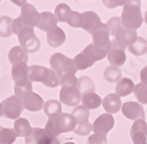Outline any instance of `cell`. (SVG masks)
<instances>
[{
    "label": "cell",
    "mask_w": 147,
    "mask_h": 144,
    "mask_svg": "<svg viewBox=\"0 0 147 144\" xmlns=\"http://www.w3.org/2000/svg\"><path fill=\"white\" fill-rule=\"evenodd\" d=\"M134 82L131 79H121L115 86V94L119 96V97H122V96H128L129 94L133 93L134 90Z\"/></svg>",
    "instance_id": "cell-24"
},
{
    "label": "cell",
    "mask_w": 147,
    "mask_h": 144,
    "mask_svg": "<svg viewBox=\"0 0 147 144\" xmlns=\"http://www.w3.org/2000/svg\"><path fill=\"white\" fill-rule=\"evenodd\" d=\"M64 144H76L74 142H66V143H64Z\"/></svg>",
    "instance_id": "cell-47"
},
{
    "label": "cell",
    "mask_w": 147,
    "mask_h": 144,
    "mask_svg": "<svg viewBox=\"0 0 147 144\" xmlns=\"http://www.w3.org/2000/svg\"><path fill=\"white\" fill-rule=\"evenodd\" d=\"M104 77L106 81L111 83H118L122 77H121V70L119 67L115 66H109L105 69L104 71Z\"/></svg>",
    "instance_id": "cell-31"
},
{
    "label": "cell",
    "mask_w": 147,
    "mask_h": 144,
    "mask_svg": "<svg viewBox=\"0 0 147 144\" xmlns=\"http://www.w3.org/2000/svg\"><path fill=\"white\" fill-rule=\"evenodd\" d=\"M77 88L82 96V95H86V94L94 93L95 86H94V82L92 81V79L90 76H81L80 79H78Z\"/></svg>",
    "instance_id": "cell-28"
},
{
    "label": "cell",
    "mask_w": 147,
    "mask_h": 144,
    "mask_svg": "<svg viewBox=\"0 0 147 144\" xmlns=\"http://www.w3.org/2000/svg\"><path fill=\"white\" fill-rule=\"evenodd\" d=\"M0 1H1V0H0Z\"/></svg>",
    "instance_id": "cell-50"
},
{
    "label": "cell",
    "mask_w": 147,
    "mask_h": 144,
    "mask_svg": "<svg viewBox=\"0 0 147 144\" xmlns=\"http://www.w3.org/2000/svg\"><path fill=\"white\" fill-rule=\"evenodd\" d=\"M92 127L95 134H101L106 136L114 127V117L111 114H107V113L102 114L95 119Z\"/></svg>",
    "instance_id": "cell-15"
},
{
    "label": "cell",
    "mask_w": 147,
    "mask_h": 144,
    "mask_svg": "<svg viewBox=\"0 0 147 144\" xmlns=\"http://www.w3.org/2000/svg\"><path fill=\"white\" fill-rule=\"evenodd\" d=\"M107 60L112 66L121 67L126 62V53L125 51L119 49V48H111L107 54Z\"/></svg>",
    "instance_id": "cell-22"
},
{
    "label": "cell",
    "mask_w": 147,
    "mask_h": 144,
    "mask_svg": "<svg viewBox=\"0 0 147 144\" xmlns=\"http://www.w3.org/2000/svg\"><path fill=\"white\" fill-rule=\"evenodd\" d=\"M8 60L12 65L18 63V62H24L27 63L28 61V54L22 49L20 46H14L13 48H11V51L8 53Z\"/></svg>",
    "instance_id": "cell-25"
},
{
    "label": "cell",
    "mask_w": 147,
    "mask_h": 144,
    "mask_svg": "<svg viewBox=\"0 0 147 144\" xmlns=\"http://www.w3.org/2000/svg\"><path fill=\"white\" fill-rule=\"evenodd\" d=\"M140 80L142 83H147V66H145L141 69V73H140Z\"/></svg>",
    "instance_id": "cell-43"
},
{
    "label": "cell",
    "mask_w": 147,
    "mask_h": 144,
    "mask_svg": "<svg viewBox=\"0 0 147 144\" xmlns=\"http://www.w3.org/2000/svg\"><path fill=\"white\" fill-rule=\"evenodd\" d=\"M65 40H66V35H65L64 31L58 26L54 29H52L47 33V43L53 48L60 47L65 42Z\"/></svg>",
    "instance_id": "cell-21"
},
{
    "label": "cell",
    "mask_w": 147,
    "mask_h": 144,
    "mask_svg": "<svg viewBox=\"0 0 147 144\" xmlns=\"http://www.w3.org/2000/svg\"><path fill=\"white\" fill-rule=\"evenodd\" d=\"M12 79L14 85H22L30 81L28 79V66L27 63L18 62L12 65Z\"/></svg>",
    "instance_id": "cell-18"
},
{
    "label": "cell",
    "mask_w": 147,
    "mask_h": 144,
    "mask_svg": "<svg viewBox=\"0 0 147 144\" xmlns=\"http://www.w3.org/2000/svg\"><path fill=\"white\" fill-rule=\"evenodd\" d=\"M102 107L107 111V114H115L121 109V100L117 94H108L106 97L102 100Z\"/></svg>",
    "instance_id": "cell-20"
},
{
    "label": "cell",
    "mask_w": 147,
    "mask_h": 144,
    "mask_svg": "<svg viewBox=\"0 0 147 144\" xmlns=\"http://www.w3.org/2000/svg\"><path fill=\"white\" fill-rule=\"evenodd\" d=\"M77 127L76 119L71 114L61 113L60 115L48 118L45 127V131L51 137H58L60 134H65L73 131Z\"/></svg>",
    "instance_id": "cell-2"
},
{
    "label": "cell",
    "mask_w": 147,
    "mask_h": 144,
    "mask_svg": "<svg viewBox=\"0 0 147 144\" xmlns=\"http://www.w3.org/2000/svg\"><path fill=\"white\" fill-rule=\"evenodd\" d=\"M21 103L24 109H26L28 111H40L42 108H44V100L40 95L35 94V93H28L27 95H25L24 97L21 99Z\"/></svg>",
    "instance_id": "cell-17"
},
{
    "label": "cell",
    "mask_w": 147,
    "mask_h": 144,
    "mask_svg": "<svg viewBox=\"0 0 147 144\" xmlns=\"http://www.w3.org/2000/svg\"><path fill=\"white\" fill-rule=\"evenodd\" d=\"M42 109H44L45 114L48 116V118L55 117L63 113V107H61V103L58 100H50V101L45 102Z\"/></svg>",
    "instance_id": "cell-27"
},
{
    "label": "cell",
    "mask_w": 147,
    "mask_h": 144,
    "mask_svg": "<svg viewBox=\"0 0 147 144\" xmlns=\"http://www.w3.org/2000/svg\"><path fill=\"white\" fill-rule=\"evenodd\" d=\"M57 23H58V19L55 18L54 13H51V12H42V13H40L39 22H38V25H36V27L42 32L48 33L50 31H52L57 27Z\"/></svg>",
    "instance_id": "cell-19"
},
{
    "label": "cell",
    "mask_w": 147,
    "mask_h": 144,
    "mask_svg": "<svg viewBox=\"0 0 147 144\" xmlns=\"http://www.w3.org/2000/svg\"><path fill=\"white\" fill-rule=\"evenodd\" d=\"M32 91H33V85L31 81L22 83V85H14V96H17L20 100L25 95H27L28 93H32Z\"/></svg>",
    "instance_id": "cell-36"
},
{
    "label": "cell",
    "mask_w": 147,
    "mask_h": 144,
    "mask_svg": "<svg viewBox=\"0 0 147 144\" xmlns=\"http://www.w3.org/2000/svg\"><path fill=\"white\" fill-rule=\"evenodd\" d=\"M73 131H74V133H76L77 135H79V136H88V135L92 133V131H93V127H92V124L87 121V122L79 123Z\"/></svg>",
    "instance_id": "cell-38"
},
{
    "label": "cell",
    "mask_w": 147,
    "mask_h": 144,
    "mask_svg": "<svg viewBox=\"0 0 147 144\" xmlns=\"http://www.w3.org/2000/svg\"><path fill=\"white\" fill-rule=\"evenodd\" d=\"M86 144H107V138L105 135L101 134H92L88 136Z\"/></svg>",
    "instance_id": "cell-41"
},
{
    "label": "cell",
    "mask_w": 147,
    "mask_h": 144,
    "mask_svg": "<svg viewBox=\"0 0 147 144\" xmlns=\"http://www.w3.org/2000/svg\"><path fill=\"white\" fill-rule=\"evenodd\" d=\"M121 111L126 118L137 121V119H145V111L144 108L139 102L128 101L121 105Z\"/></svg>",
    "instance_id": "cell-12"
},
{
    "label": "cell",
    "mask_w": 147,
    "mask_h": 144,
    "mask_svg": "<svg viewBox=\"0 0 147 144\" xmlns=\"http://www.w3.org/2000/svg\"><path fill=\"white\" fill-rule=\"evenodd\" d=\"M80 18H81V13L72 11L71 13L68 14V17L66 18L65 22H67L71 27H74V28L79 27L80 28Z\"/></svg>",
    "instance_id": "cell-40"
},
{
    "label": "cell",
    "mask_w": 147,
    "mask_h": 144,
    "mask_svg": "<svg viewBox=\"0 0 147 144\" xmlns=\"http://www.w3.org/2000/svg\"><path fill=\"white\" fill-rule=\"evenodd\" d=\"M134 95L140 104H147V83H138L134 86Z\"/></svg>",
    "instance_id": "cell-34"
},
{
    "label": "cell",
    "mask_w": 147,
    "mask_h": 144,
    "mask_svg": "<svg viewBox=\"0 0 147 144\" xmlns=\"http://www.w3.org/2000/svg\"><path fill=\"white\" fill-rule=\"evenodd\" d=\"M92 38H93V45L96 46L98 48L101 49H107L109 51L112 48L111 45V37H109V29L107 23H100L92 33Z\"/></svg>",
    "instance_id": "cell-9"
},
{
    "label": "cell",
    "mask_w": 147,
    "mask_h": 144,
    "mask_svg": "<svg viewBox=\"0 0 147 144\" xmlns=\"http://www.w3.org/2000/svg\"><path fill=\"white\" fill-rule=\"evenodd\" d=\"M18 40L20 42V47L28 53H36L40 49V41L35 35L33 28H24L18 34Z\"/></svg>",
    "instance_id": "cell-7"
},
{
    "label": "cell",
    "mask_w": 147,
    "mask_h": 144,
    "mask_svg": "<svg viewBox=\"0 0 147 144\" xmlns=\"http://www.w3.org/2000/svg\"><path fill=\"white\" fill-rule=\"evenodd\" d=\"M12 22L13 20L7 15L0 17V37L8 38L13 34L12 33Z\"/></svg>",
    "instance_id": "cell-33"
},
{
    "label": "cell",
    "mask_w": 147,
    "mask_h": 144,
    "mask_svg": "<svg viewBox=\"0 0 147 144\" xmlns=\"http://www.w3.org/2000/svg\"><path fill=\"white\" fill-rule=\"evenodd\" d=\"M71 115L73 116V118L76 119V122L79 124V123L88 121V118H90V110L87 109V108H85L84 105H77L74 109H73Z\"/></svg>",
    "instance_id": "cell-32"
},
{
    "label": "cell",
    "mask_w": 147,
    "mask_h": 144,
    "mask_svg": "<svg viewBox=\"0 0 147 144\" xmlns=\"http://www.w3.org/2000/svg\"><path fill=\"white\" fill-rule=\"evenodd\" d=\"M127 0H102L104 5L107 8H115L119 6H124Z\"/></svg>",
    "instance_id": "cell-42"
},
{
    "label": "cell",
    "mask_w": 147,
    "mask_h": 144,
    "mask_svg": "<svg viewBox=\"0 0 147 144\" xmlns=\"http://www.w3.org/2000/svg\"><path fill=\"white\" fill-rule=\"evenodd\" d=\"M60 103L68 107H77L81 102V94L77 87H63L59 94Z\"/></svg>",
    "instance_id": "cell-11"
},
{
    "label": "cell",
    "mask_w": 147,
    "mask_h": 144,
    "mask_svg": "<svg viewBox=\"0 0 147 144\" xmlns=\"http://www.w3.org/2000/svg\"><path fill=\"white\" fill-rule=\"evenodd\" d=\"M140 6V0H127L126 4L124 5V8H122V13L120 18L122 26L128 29L137 31L142 25L144 17Z\"/></svg>",
    "instance_id": "cell-1"
},
{
    "label": "cell",
    "mask_w": 147,
    "mask_h": 144,
    "mask_svg": "<svg viewBox=\"0 0 147 144\" xmlns=\"http://www.w3.org/2000/svg\"><path fill=\"white\" fill-rule=\"evenodd\" d=\"M137 38H138L137 31L122 27L120 33H119V35H118L117 40L114 42H112V47L113 48H119V49L124 51L126 47H129L134 41H136Z\"/></svg>",
    "instance_id": "cell-13"
},
{
    "label": "cell",
    "mask_w": 147,
    "mask_h": 144,
    "mask_svg": "<svg viewBox=\"0 0 147 144\" xmlns=\"http://www.w3.org/2000/svg\"><path fill=\"white\" fill-rule=\"evenodd\" d=\"M3 105V115L9 119H18L24 110L21 100L17 96H9L1 102Z\"/></svg>",
    "instance_id": "cell-8"
},
{
    "label": "cell",
    "mask_w": 147,
    "mask_h": 144,
    "mask_svg": "<svg viewBox=\"0 0 147 144\" xmlns=\"http://www.w3.org/2000/svg\"><path fill=\"white\" fill-rule=\"evenodd\" d=\"M108 52L109 51L107 49H101V48H98L96 46H94L93 43H90L81 53H79L73 59V62H74L77 70H85L93 66L96 61L106 57Z\"/></svg>",
    "instance_id": "cell-3"
},
{
    "label": "cell",
    "mask_w": 147,
    "mask_h": 144,
    "mask_svg": "<svg viewBox=\"0 0 147 144\" xmlns=\"http://www.w3.org/2000/svg\"><path fill=\"white\" fill-rule=\"evenodd\" d=\"M17 139L14 129L3 128L0 130V144H13Z\"/></svg>",
    "instance_id": "cell-35"
},
{
    "label": "cell",
    "mask_w": 147,
    "mask_h": 144,
    "mask_svg": "<svg viewBox=\"0 0 147 144\" xmlns=\"http://www.w3.org/2000/svg\"><path fill=\"white\" fill-rule=\"evenodd\" d=\"M101 23V19L93 11H87L81 13L80 18V28L85 29L88 33H92Z\"/></svg>",
    "instance_id": "cell-16"
},
{
    "label": "cell",
    "mask_w": 147,
    "mask_h": 144,
    "mask_svg": "<svg viewBox=\"0 0 147 144\" xmlns=\"http://www.w3.org/2000/svg\"><path fill=\"white\" fill-rule=\"evenodd\" d=\"M40 13L31 4H25L21 7L20 15L12 22V33L19 34L24 28H34L39 22Z\"/></svg>",
    "instance_id": "cell-4"
},
{
    "label": "cell",
    "mask_w": 147,
    "mask_h": 144,
    "mask_svg": "<svg viewBox=\"0 0 147 144\" xmlns=\"http://www.w3.org/2000/svg\"><path fill=\"white\" fill-rule=\"evenodd\" d=\"M145 22L147 23V11L145 12Z\"/></svg>",
    "instance_id": "cell-46"
},
{
    "label": "cell",
    "mask_w": 147,
    "mask_h": 144,
    "mask_svg": "<svg viewBox=\"0 0 147 144\" xmlns=\"http://www.w3.org/2000/svg\"><path fill=\"white\" fill-rule=\"evenodd\" d=\"M81 103L85 108H87L90 110V109H96V108H99L102 103V100L98 94L91 93V94H86V95L81 96Z\"/></svg>",
    "instance_id": "cell-26"
},
{
    "label": "cell",
    "mask_w": 147,
    "mask_h": 144,
    "mask_svg": "<svg viewBox=\"0 0 147 144\" xmlns=\"http://www.w3.org/2000/svg\"><path fill=\"white\" fill-rule=\"evenodd\" d=\"M3 116V105H1V103H0V117Z\"/></svg>",
    "instance_id": "cell-45"
},
{
    "label": "cell",
    "mask_w": 147,
    "mask_h": 144,
    "mask_svg": "<svg viewBox=\"0 0 147 144\" xmlns=\"http://www.w3.org/2000/svg\"><path fill=\"white\" fill-rule=\"evenodd\" d=\"M107 26L109 29V37H111V45H112V42H114L117 40L121 28L124 26H122L121 19L119 17H113V18L109 19L107 22Z\"/></svg>",
    "instance_id": "cell-29"
},
{
    "label": "cell",
    "mask_w": 147,
    "mask_h": 144,
    "mask_svg": "<svg viewBox=\"0 0 147 144\" xmlns=\"http://www.w3.org/2000/svg\"><path fill=\"white\" fill-rule=\"evenodd\" d=\"M129 135L133 141V144L147 143V123L145 119L134 121L129 131Z\"/></svg>",
    "instance_id": "cell-14"
},
{
    "label": "cell",
    "mask_w": 147,
    "mask_h": 144,
    "mask_svg": "<svg viewBox=\"0 0 147 144\" xmlns=\"http://www.w3.org/2000/svg\"><path fill=\"white\" fill-rule=\"evenodd\" d=\"M59 83L61 87H77L78 79L76 75L72 74H66L59 79Z\"/></svg>",
    "instance_id": "cell-39"
},
{
    "label": "cell",
    "mask_w": 147,
    "mask_h": 144,
    "mask_svg": "<svg viewBox=\"0 0 147 144\" xmlns=\"http://www.w3.org/2000/svg\"><path fill=\"white\" fill-rule=\"evenodd\" d=\"M13 4H16L17 6H20V7H22L25 4H27V0H11Z\"/></svg>",
    "instance_id": "cell-44"
},
{
    "label": "cell",
    "mask_w": 147,
    "mask_h": 144,
    "mask_svg": "<svg viewBox=\"0 0 147 144\" xmlns=\"http://www.w3.org/2000/svg\"><path fill=\"white\" fill-rule=\"evenodd\" d=\"M142 144H147V143H142Z\"/></svg>",
    "instance_id": "cell-49"
},
{
    "label": "cell",
    "mask_w": 147,
    "mask_h": 144,
    "mask_svg": "<svg viewBox=\"0 0 147 144\" xmlns=\"http://www.w3.org/2000/svg\"><path fill=\"white\" fill-rule=\"evenodd\" d=\"M1 129H3V127H1V125H0V130H1Z\"/></svg>",
    "instance_id": "cell-48"
},
{
    "label": "cell",
    "mask_w": 147,
    "mask_h": 144,
    "mask_svg": "<svg viewBox=\"0 0 147 144\" xmlns=\"http://www.w3.org/2000/svg\"><path fill=\"white\" fill-rule=\"evenodd\" d=\"M71 7L67 5V4H59L57 7H55V11H54V15L55 18L58 19V21H61V22H65L66 18L68 17V14L71 13Z\"/></svg>",
    "instance_id": "cell-37"
},
{
    "label": "cell",
    "mask_w": 147,
    "mask_h": 144,
    "mask_svg": "<svg viewBox=\"0 0 147 144\" xmlns=\"http://www.w3.org/2000/svg\"><path fill=\"white\" fill-rule=\"evenodd\" d=\"M14 133L17 137H27L32 133V127L27 118L19 117L14 122Z\"/></svg>",
    "instance_id": "cell-23"
},
{
    "label": "cell",
    "mask_w": 147,
    "mask_h": 144,
    "mask_svg": "<svg viewBox=\"0 0 147 144\" xmlns=\"http://www.w3.org/2000/svg\"><path fill=\"white\" fill-rule=\"evenodd\" d=\"M128 48H129V51L133 55L141 56V55L146 54V52H147V41L144 38L138 37L137 40L134 41Z\"/></svg>",
    "instance_id": "cell-30"
},
{
    "label": "cell",
    "mask_w": 147,
    "mask_h": 144,
    "mask_svg": "<svg viewBox=\"0 0 147 144\" xmlns=\"http://www.w3.org/2000/svg\"><path fill=\"white\" fill-rule=\"evenodd\" d=\"M26 144H60L57 137H51L45 129L32 128V133L25 138Z\"/></svg>",
    "instance_id": "cell-10"
},
{
    "label": "cell",
    "mask_w": 147,
    "mask_h": 144,
    "mask_svg": "<svg viewBox=\"0 0 147 144\" xmlns=\"http://www.w3.org/2000/svg\"><path fill=\"white\" fill-rule=\"evenodd\" d=\"M28 79L32 83L41 82L42 85H45L48 88H55L60 85L59 77L54 73V70L38 65H33L28 67Z\"/></svg>",
    "instance_id": "cell-5"
},
{
    "label": "cell",
    "mask_w": 147,
    "mask_h": 144,
    "mask_svg": "<svg viewBox=\"0 0 147 144\" xmlns=\"http://www.w3.org/2000/svg\"><path fill=\"white\" fill-rule=\"evenodd\" d=\"M50 63L52 70H54V73L58 75L59 79L66 74L76 75L77 73V68L74 66L73 60L61 53H54L50 57Z\"/></svg>",
    "instance_id": "cell-6"
}]
</instances>
